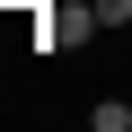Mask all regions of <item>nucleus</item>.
Returning <instances> with one entry per match:
<instances>
[{
	"label": "nucleus",
	"instance_id": "1",
	"mask_svg": "<svg viewBox=\"0 0 132 132\" xmlns=\"http://www.w3.org/2000/svg\"><path fill=\"white\" fill-rule=\"evenodd\" d=\"M97 35H106L97 0H53V9H35V27H27L35 53H71V44H97Z\"/></svg>",
	"mask_w": 132,
	"mask_h": 132
},
{
	"label": "nucleus",
	"instance_id": "2",
	"mask_svg": "<svg viewBox=\"0 0 132 132\" xmlns=\"http://www.w3.org/2000/svg\"><path fill=\"white\" fill-rule=\"evenodd\" d=\"M88 123H97V132H132V106H123V97H97Z\"/></svg>",
	"mask_w": 132,
	"mask_h": 132
},
{
	"label": "nucleus",
	"instance_id": "3",
	"mask_svg": "<svg viewBox=\"0 0 132 132\" xmlns=\"http://www.w3.org/2000/svg\"><path fill=\"white\" fill-rule=\"evenodd\" d=\"M97 18L106 27H132V0H97Z\"/></svg>",
	"mask_w": 132,
	"mask_h": 132
}]
</instances>
